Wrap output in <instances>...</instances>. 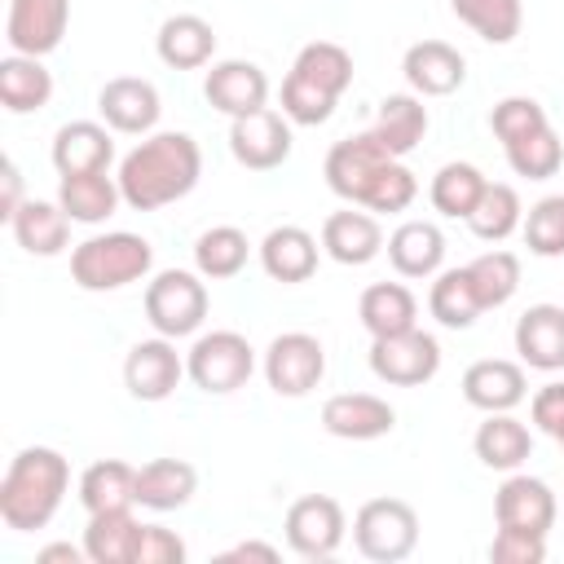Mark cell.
I'll list each match as a JSON object with an SVG mask.
<instances>
[{
	"label": "cell",
	"mask_w": 564,
	"mask_h": 564,
	"mask_svg": "<svg viewBox=\"0 0 564 564\" xmlns=\"http://www.w3.org/2000/svg\"><path fill=\"white\" fill-rule=\"evenodd\" d=\"M9 229L26 256H62L70 242V216L62 212V203H44V198H26L13 212Z\"/></svg>",
	"instance_id": "cell-28"
},
{
	"label": "cell",
	"mask_w": 564,
	"mask_h": 564,
	"mask_svg": "<svg viewBox=\"0 0 564 564\" xmlns=\"http://www.w3.org/2000/svg\"><path fill=\"white\" fill-rule=\"evenodd\" d=\"M53 97V75L40 57H26V53H9L0 62V106L9 115H31V110H44Z\"/></svg>",
	"instance_id": "cell-33"
},
{
	"label": "cell",
	"mask_w": 564,
	"mask_h": 564,
	"mask_svg": "<svg viewBox=\"0 0 564 564\" xmlns=\"http://www.w3.org/2000/svg\"><path fill=\"white\" fill-rule=\"evenodd\" d=\"M392 154L383 150V141L366 128V132H357V137H344V141H335L330 150H326V163H322V172H326V185L344 198V203H352V207H361V198H366V189H370V181L379 176V167L388 163Z\"/></svg>",
	"instance_id": "cell-12"
},
{
	"label": "cell",
	"mask_w": 564,
	"mask_h": 564,
	"mask_svg": "<svg viewBox=\"0 0 564 564\" xmlns=\"http://www.w3.org/2000/svg\"><path fill=\"white\" fill-rule=\"evenodd\" d=\"M383 247L401 278H436L445 264V234L432 220H401Z\"/></svg>",
	"instance_id": "cell-25"
},
{
	"label": "cell",
	"mask_w": 564,
	"mask_h": 564,
	"mask_svg": "<svg viewBox=\"0 0 564 564\" xmlns=\"http://www.w3.org/2000/svg\"><path fill=\"white\" fill-rule=\"evenodd\" d=\"M317 238L300 225H278L264 234L260 242V269L282 282V286H295V282H308L317 273Z\"/></svg>",
	"instance_id": "cell-23"
},
{
	"label": "cell",
	"mask_w": 564,
	"mask_h": 564,
	"mask_svg": "<svg viewBox=\"0 0 564 564\" xmlns=\"http://www.w3.org/2000/svg\"><path fill=\"white\" fill-rule=\"evenodd\" d=\"M185 375L207 397H229L256 375V348L238 330H207L185 352Z\"/></svg>",
	"instance_id": "cell-5"
},
{
	"label": "cell",
	"mask_w": 564,
	"mask_h": 564,
	"mask_svg": "<svg viewBox=\"0 0 564 564\" xmlns=\"http://www.w3.org/2000/svg\"><path fill=\"white\" fill-rule=\"evenodd\" d=\"M0 185H4V194H0V220L9 225V220H13V212L26 203V198H22V172H18V163H13V159H4V167H0Z\"/></svg>",
	"instance_id": "cell-50"
},
{
	"label": "cell",
	"mask_w": 564,
	"mask_h": 564,
	"mask_svg": "<svg viewBox=\"0 0 564 564\" xmlns=\"http://www.w3.org/2000/svg\"><path fill=\"white\" fill-rule=\"evenodd\" d=\"M471 449L489 471H516L533 454V432L511 410H498V414H485V423L471 436Z\"/></svg>",
	"instance_id": "cell-29"
},
{
	"label": "cell",
	"mask_w": 564,
	"mask_h": 564,
	"mask_svg": "<svg viewBox=\"0 0 564 564\" xmlns=\"http://www.w3.org/2000/svg\"><path fill=\"white\" fill-rule=\"evenodd\" d=\"M322 427L339 441H379L397 427V410L375 392H335L322 405Z\"/></svg>",
	"instance_id": "cell-19"
},
{
	"label": "cell",
	"mask_w": 564,
	"mask_h": 564,
	"mask_svg": "<svg viewBox=\"0 0 564 564\" xmlns=\"http://www.w3.org/2000/svg\"><path fill=\"white\" fill-rule=\"evenodd\" d=\"M560 445H564V436H560Z\"/></svg>",
	"instance_id": "cell-53"
},
{
	"label": "cell",
	"mask_w": 564,
	"mask_h": 564,
	"mask_svg": "<svg viewBox=\"0 0 564 564\" xmlns=\"http://www.w3.org/2000/svg\"><path fill=\"white\" fill-rule=\"evenodd\" d=\"M427 313L445 326V330H467L485 308H480V295L471 286V273L467 264L463 269H441L432 278V291H427Z\"/></svg>",
	"instance_id": "cell-35"
},
{
	"label": "cell",
	"mask_w": 564,
	"mask_h": 564,
	"mask_svg": "<svg viewBox=\"0 0 564 564\" xmlns=\"http://www.w3.org/2000/svg\"><path fill=\"white\" fill-rule=\"evenodd\" d=\"M529 397V379H524V361H507V357H480L463 370V401L498 414V410H516Z\"/></svg>",
	"instance_id": "cell-18"
},
{
	"label": "cell",
	"mask_w": 564,
	"mask_h": 564,
	"mask_svg": "<svg viewBox=\"0 0 564 564\" xmlns=\"http://www.w3.org/2000/svg\"><path fill=\"white\" fill-rule=\"evenodd\" d=\"M97 115L110 132H123V137H150L159 115H163V101H159V88L141 75H115L101 84L97 93Z\"/></svg>",
	"instance_id": "cell-11"
},
{
	"label": "cell",
	"mask_w": 564,
	"mask_h": 564,
	"mask_svg": "<svg viewBox=\"0 0 564 564\" xmlns=\"http://www.w3.org/2000/svg\"><path fill=\"white\" fill-rule=\"evenodd\" d=\"M137 542H141V520L132 507L115 511H93L84 529V555L93 564H137Z\"/></svg>",
	"instance_id": "cell-30"
},
{
	"label": "cell",
	"mask_w": 564,
	"mask_h": 564,
	"mask_svg": "<svg viewBox=\"0 0 564 564\" xmlns=\"http://www.w3.org/2000/svg\"><path fill=\"white\" fill-rule=\"evenodd\" d=\"M326 375V348L308 330H286L273 335L264 348V379L278 397H308Z\"/></svg>",
	"instance_id": "cell-8"
},
{
	"label": "cell",
	"mask_w": 564,
	"mask_h": 564,
	"mask_svg": "<svg viewBox=\"0 0 564 564\" xmlns=\"http://www.w3.org/2000/svg\"><path fill=\"white\" fill-rule=\"evenodd\" d=\"M357 317L370 330V339L379 335H401L410 326H419V300L405 282H375L361 291L357 300Z\"/></svg>",
	"instance_id": "cell-32"
},
{
	"label": "cell",
	"mask_w": 564,
	"mask_h": 564,
	"mask_svg": "<svg viewBox=\"0 0 564 564\" xmlns=\"http://www.w3.org/2000/svg\"><path fill=\"white\" fill-rule=\"evenodd\" d=\"M322 251L335 260V264H348V269H361L370 264L379 251H383V229L370 212H330L322 220Z\"/></svg>",
	"instance_id": "cell-21"
},
{
	"label": "cell",
	"mask_w": 564,
	"mask_h": 564,
	"mask_svg": "<svg viewBox=\"0 0 564 564\" xmlns=\"http://www.w3.org/2000/svg\"><path fill=\"white\" fill-rule=\"evenodd\" d=\"M520 229H524V242H529L533 256H542V260L564 256V194L538 198Z\"/></svg>",
	"instance_id": "cell-43"
},
{
	"label": "cell",
	"mask_w": 564,
	"mask_h": 564,
	"mask_svg": "<svg viewBox=\"0 0 564 564\" xmlns=\"http://www.w3.org/2000/svg\"><path fill=\"white\" fill-rule=\"evenodd\" d=\"M291 70H295L300 79L326 88L330 97H344V88L352 84V53H348L344 44H335V40H313V44H304V48L295 53Z\"/></svg>",
	"instance_id": "cell-40"
},
{
	"label": "cell",
	"mask_w": 564,
	"mask_h": 564,
	"mask_svg": "<svg viewBox=\"0 0 564 564\" xmlns=\"http://www.w3.org/2000/svg\"><path fill=\"white\" fill-rule=\"evenodd\" d=\"M207 317V286L203 273L189 269H163L150 278L145 286V322L154 326V335L167 339H185L203 326Z\"/></svg>",
	"instance_id": "cell-6"
},
{
	"label": "cell",
	"mask_w": 564,
	"mask_h": 564,
	"mask_svg": "<svg viewBox=\"0 0 564 564\" xmlns=\"http://www.w3.org/2000/svg\"><path fill=\"white\" fill-rule=\"evenodd\" d=\"M449 9L485 44H511L524 26V0H449Z\"/></svg>",
	"instance_id": "cell-38"
},
{
	"label": "cell",
	"mask_w": 564,
	"mask_h": 564,
	"mask_svg": "<svg viewBox=\"0 0 564 564\" xmlns=\"http://www.w3.org/2000/svg\"><path fill=\"white\" fill-rule=\"evenodd\" d=\"M57 203L75 225H101L123 203V189H119V176L110 172H70L57 185Z\"/></svg>",
	"instance_id": "cell-26"
},
{
	"label": "cell",
	"mask_w": 564,
	"mask_h": 564,
	"mask_svg": "<svg viewBox=\"0 0 564 564\" xmlns=\"http://www.w3.org/2000/svg\"><path fill=\"white\" fill-rule=\"evenodd\" d=\"M70 489V463L53 445H26L9 458L0 480V520L13 533L44 529Z\"/></svg>",
	"instance_id": "cell-2"
},
{
	"label": "cell",
	"mask_w": 564,
	"mask_h": 564,
	"mask_svg": "<svg viewBox=\"0 0 564 564\" xmlns=\"http://www.w3.org/2000/svg\"><path fill=\"white\" fill-rule=\"evenodd\" d=\"M66 26H70V0H9V18H4L9 53L44 57L62 44Z\"/></svg>",
	"instance_id": "cell-14"
},
{
	"label": "cell",
	"mask_w": 564,
	"mask_h": 564,
	"mask_svg": "<svg viewBox=\"0 0 564 564\" xmlns=\"http://www.w3.org/2000/svg\"><path fill=\"white\" fill-rule=\"evenodd\" d=\"M203 97L220 115L238 119V115L269 106V75L247 57H225V62H212V70L203 79Z\"/></svg>",
	"instance_id": "cell-16"
},
{
	"label": "cell",
	"mask_w": 564,
	"mask_h": 564,
	"mask_svg": "<svg viewBox=\"0 0 564 564\" xmlns=\"http://www.w3.org/2000/svg\"><path fill=\"white\" fill-rule=\"evenodd\" d=\"M524 225V207H520V194L516 185H502V181H489L476 212L467 216V229L480 238V242H502L511 238L516 229Z\"/></svg>",
	"instance_id": "cell-39"
},
{
	"label": "cell",
	"mask_w": 564,
	"mask_h": 564,
	"mask_svg": "<svg viewBox=\"0 0 564 564\" xmlns=\"http://www.w3.org/2000/svg\"><path fill=\"white\" fill-rule=\"evenodd\" d=\"M401 75L419 97H449L467 79V57L445 40H419L401 57Z\"/></svg>",
	"instance_id": "cell-17"
},
{
	"label": "cell",
	"mask_w": 564,
	"mask_h": 564,
	"mask_svg": "<svg viewBox=\"0 0 564 564\" xmlns=\"http://www.w3.org/2000/svg\"><path fill=\"white\" fill-rule=\"evenodd\" d=\"M154 53L172 70H198L216 53V31L198 13H172V18H163V26L154 35Z\"/></svg>",
	"instance_id": "cell-24"
},
{
	"label": "cell",
	"mask_w": 564,
	"mask_h": 564,
	"mask_svg": "<svg viewBox=\"0 0 564 564\" xmlns=\"http://www.w3.org/2000/svg\"><path fill=\"white\" fill-rule=\"evenodd\" d=\"M203 176V150L189 132H150L119 159V189L132 212L181 203Z\"/></svg>",
	"instance_id": "cell-1"
},
{
	"label": "cell",
	"mask_w": 564,
	"mask_h": 564,
	"mask_svg": "<svg viewBox=\"0 0 564 564\" xmlns=\"http://www.w3.org/2000/svg\"><path fill=\"white\" fill-rule=\"evenodd\" d=\"M247 256H251V242L238 225H212L198 234L194 242V269L212 282H225V278H238L247 269Z\"/></svg>",
	"instance_id": "cell-36"
},
{
	"label": "cell",
	"mask_w": 564,
	"mask_h": 564,
	"mask_svg": "<svg viewBox=\"0 0 564 564\" xmlns=\"http://www.w3.org/2000/svg\"><path fill=\"white\" fill-rule=\"evenodd\" d=\"M414 194H419L414 172H410L401 159H388V163L379 167V176L370 181L361 207H366V212H405V207L414 203Z\"/></svg>",
	"instance_id": "cell-45"
},
{
	"label": "cell",
	"mask_w": 564,
	"mask_h": 564,
	"mask_svg": "<svg viewBox=\"0 0 564 564\" xmlns=\"http://www.w3.org/2000/svg\"><path fill=\"white\" fill-rule=\"evenodd\" d=\"M383 150L392 159H405L423 137H427V106L419 93H388L379 101V115H375V128H370Z\"/></svg>",
	"instance_id": "cell-31"
},
{
	"label": "cell",
	"mask_w": 564,
	"mask_h": 564,
	"mask_svg": "<svg viewBox=\"0 0 564 564\" xmlns=\"http://www.w3.org/2000/svg\"><path fill=\"white\" fill-rule=\"evenodd\" d=\"M352 542L375 564H401L419 546V511L405 498H370L352 516Z\"/></svg>",
	"instance_id": "cell-4"
},
{
	"label": "cell",
	"mask_w": 564,
	"mask_h": 564,
	"mask_svg": "<svg viewBox=\"0 0 564 564\" xmlns=\"http://www.w3.org/2000/svg\"><path fill=\"white\" fill-rule=\"evenodd\" d=\"M467 273H471V286L480 295V308H502L520 291V256L516 251L494 247V251L476 256L467 264Z\"/></svg>",
	"instance_id": "cell-41"
},
{
	"label": "cell",
	"mask_w": 564,
	"mask_h": 564,
	"mask_svg": "<svg viewBox=\"0 0 564 564\" xmlns=\"http://www.w3.org/2000/svg\"><path fill=\"white\" fill-rule=\"evenodd\" d=\"M335 106H339V97H330L326 88L300 79L295 70L282 79V115H286L291 123H300V128H317V123H326V119L335 115Z\"/></svg>",
	"instance_id": "cell-44"
},
{
	"label": "cell",
	"mask_w": 564,
	"mask_h": 564,
	"mask_svg": "<svg viewBox=\"0 0 564 564\" xmlns=\"http://www.w3.org/2000/svg\"><path fill=\"white\" fill-rule=\"evenodd\" d=\"M546 123H551V119H546L542 101H533V97H502V101L489 110V128H494V137H498L502 145L520 141V137H529V132H538V128H546Z\"/></svg>",
	"instance_id": "cell-46"
},
{
	"label": "cell",
	"mask_w": 564,
	"mask_h": 564,
	"mask_svg": "<svg viewBox=\"0 0 564 564\" xmlns=\"http://www.w3.org/2000/svg\"><path fill=\"white\" fill-rule=\"evenodd\" d=\"M35 560H40V564H53V560H66V564H79V560H88V555H84V546H70V542H53V546H44V551H35Z\"/></svg>",
	"instance_id": "cell-52"
},
{
	"label": "cell",
	"mask_w": 564,
	"mask_h": 564,
	"mask_svg": "<svg viewBox=\"0 0 564 564\" xmlns=\"http://www.w3.org/2000/svg\"><path fill=\"white\" fill-rule=\"evenodd\" d=\"M115 163V141H110V128L106 123H93V119H70L57 128L53 137V167L57 176H70V172H106Z\"/></svg>",
	"instance_id": "cell-22"
},
{
	"label": "cell",
	"mask_w": 564,
	"mask_h": 564,
	"mask_svg": "<svg viewBox=\"0 0 564 564\" xmlns=\"http://www.w3.org/2000/svg\"><path fill=\"white\" fill-rule=\"evenodd\" d=\"M494 520L498 529H524V533H551L555 524V494L546 480L529 471H511L494 494Z\"/></svg>",
	"instance_id": "cell-15"
},
{
	"label": "cell",
	"mask_w": 564,
	"mask_h": 564,
	"mask_svg": "<svg viewBox=\"0 0 564 564\" xmlns=\"http://www.w3.org/2000/svg\"><path fill=\"white\" fill-rule=\"evenodd\" d=\"M198 489V467L185 458H150L137 467V507L145 511H176L194 498Z\"/></svg>",
	"instance_id": "cell-27"
},
{
	"label": "cell",
	"mask_w": 564,
	"mask_h": 564,
	"mask_svg": "<svg viewBox=\"0 0 564 564\" xmlns=\"http://www.w3.org/2000/svg\"><path fill=\"white\" fill-rule=\"evenodd\" d=\"M485 185H489V176H485L476 163H445V167L432 176L427 198H432V207H436L441 216H449V220H467V216L476 212Z\"/></svg>",
	"instance_id": "cell-37"
},
{
	"label": "cell",
	"mask_w": 564,
	"mask_h": 564,
	"mask_svg": "<svg viewBox=\"0 0 564 564\" xmlns=\"http://www.w3.org/2000/svg\"><path fill=\"white\" fill-rule=\"evenodd\" d=\"M220 560H264V564H273L278 560V546H269V542H238V546H229Z\"/></svg>",
	"instance_id": "cell-51"
},
{
	"label": "cell",
	"mask_w": 564,
	"mask_h": 564,
	"mask_svg": "<svg viewBox=\"0 0 564 564\" xmlns=\"http://www.w3.org/2000/svg\"><path fill=\"white\" fill-rule=\"evenodd\" d=\"M185 560V542L163 529V524H141V542H137V564H181Z\"/></svg>",
	"instance_id": "cell-48"
},
{
	"label": "cell",
	"mask_w": 564,
	"mask_h": 564,
	"mask_svg": "<svg viewBox=\"0 0 564 564\" xmlns=\"http://www.w3.org/2000/svg\"><path fill=\"white\" fill-rule=\"evenodd\" d=\"M79 507L93 511H115V507H137V467L123 458H97L79 476Z\"/></svg>",
	"instance_id": "cell-34"
},
{
	"label": "cell",
	"mask_w": 564,
	"mask_h": 564,
	"mask_svg": "<svg viewBox=\"0 0 564 564\" xmlns=\"http://www.w3.org/2000/svg\"><path fill=\"white\" fill-rule=\"evenodd\" d=\"M489 560L494 564H542L546 560V538L524 533V529H498L494 542H489Z\"/></svg>",
	"instance_id": "cell-47"
},
{
	"label": "cell",
	"mask_w": 564,
	"mask_h": 564,
	"mask_svg": "<svg viewBox=\"0 0 564 564\" xmlns=\"http://www.w3.org/2000/svg\"><path fill=\"white\" fill-rule=\"evenodd\" d=\"M282 529H286V546L300 560H330L348 533V520L330 494H304L286 507Z\"/></svg>",
	"instance_id": "cell-9"
},
{
	"label": "cell",
	"mask_w": 564,
	"mask_h": 564,
	"mask_svg": "<svg viewBox=\"0 0 564 564\" xmlns=\"http://www.w3.org/2000/svg\"><path fill=\"white\" fill-rule=\"evenodd\" d=\"M229 154L251 172H273L291 159V119L273 106L229 119Z\"/></svg>",
	"instance_id": "cell-10"
},
{
	"label": "cell",
	"mask_w": 564,
	"mask_h": 564,
	"mask_svg": "<svg viewBox=\"0 0 564 564\" xmlns=\"http://www.w3.org/2000/svg\"><path fill=\"white\" fill-rule=\"evenodd\" d=\"M502 150H507L511 172L524 176V181H551L564 167V141L555 137L551 123L529 132V137H520V141H511V145H502Z\"/></svg>",
	"instance_id": "cell-42"
},
{
	"label": "cell",
	"mask_w": 564,
	"mask_h": 564,
	"mask_svg": "<svg viewBox=\"0 0 564 564\" xmlns=\"http://www.w3.org/2000/svg\"><path fill=\"white\" fill-rule=\"evenodd\" d=\"M370 370L375 379L392 383V388H419L427 379H436L441 370V344L436 335L410 326L401 335H379L370 339Z\"/></svg>",
	"instance_id": "cell-7"
},
{
	"label": "cell",
	"mask_w": 564,
	"mask_h": 564,
	"mask_svg": "<svg viewBox=\"0 0 564 564\" xmlns=\"http://www.w3.org/2000/svg\"><path fill=\"white\" fill-rule=\"evenodd\" d=\"M150 269H154V247L128 229L93 234L70 251V278L84 291H119L128 282H141Z\"/></svg>",
	"instance_id": "cell-3"
},
{
	"label": "cell",
	"mask_w": 564,
	"mask_h": 564,
	"mask_svg": "<svg viewBox=\"0 0 564 564\" xmlns=\"http://www.w3.org/2000/svg\"><path fill=\"white\" fill-rule=\"evenodd\" d=\"M529 419L538 432H546L551 441L564 436V383H542L529 401Z\"/></svg>",
	"instance_id": "cell-49"
},
{
	"label": "cell",
	"mask_w": 564,
	"mask_h": 564,
	"mask_svg": "<svg viewBox=\"0 0 564 564\" xmlns=\"http://www.w3.org/2000/svg\"><path fill=\"white\" fill-rule=\"evenodd\" d=\"M516 352L529 370H564V308L560 304H529L516 322Z\"/></svg>",
	"instance_id": "cell-20"
},
{
	"label": "cell",
	"mask_w": 564,
	"mask_h": 564,
	"mask_svg": "<svg viewBox=\"0 0 564 564\" xmlns=\"http://www.w3.org/2000/svg\"><path fill=\"white\" fill-rule=\"evenodd\" d=\"M185 375V357L176 352V344L167 335H154V339H137L123 357V388L137 397V401H167L176 392Z\"/></svg>",
	"instance_id": "cell-13"
}]
</instances>
